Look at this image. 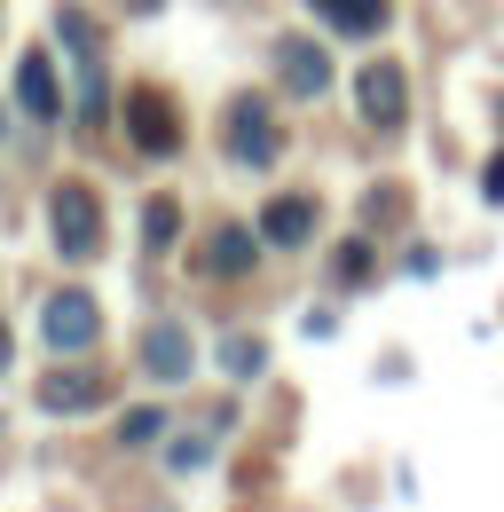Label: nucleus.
<instances>
[{"instance_id":"a211bd4d","label":"nucleus","mask_w":504,"mask_h":512,"mask_svg":"<svg viewBox=\"0 0 504 512\" xmlns=\"http://www.w3.org/2000/svg\"><path fill=\"white\" fill-rule=\"evenodd\" d=\"M481 197H489V205H504V150L489 158V182H481Z\"/></svg>"},{"instance_id":"0eeeda50","label":"nucleus","mask_w":504,"mask_h":512,"mask_svg":"<svg viewBox=\"0 0 504 512\" xmlns=\"http://www.w3.org/2000/svg\"><path fill=\"white\" fill-rule=\"evenodd\" d=\"M276 71H284V95H300V103H315L331 87V56L315 40H276Z\"/></svg>"},{"instance_id":"f03ea898","label":"nucleus","mask_w":504,"mask_h":512,"mask_svg":"<svg viewBox=\"0 0 504 512\" xmlns=\"http://www.w3.org/2000/svg\"><path fill=\"white\" fill-rule=\"evenodd\" d=\"M40 339H48L56 355H87V347L103 339V308H95V292H56V300L40 308Z\"/></svg>"},{"instance_id":"423d86ee","label":"nucleus","mask_w":504,"mask_h":512,"mask_svg":"<svg viewBox=\"0 0 504 512\" xmlns=\"http://www.w3.org/2000/svg\"><path fill=\"white\" fill-rule=\"evenodd\" d=\"M126 134H134V150H150V158H166V150L182 142V127H174V111H166L158 87H134V95H126Z\"/></svg>"},{"instance_id":"f3484780","label":"nucleus","mask_w":504,"mask_h":512,"mask_svg":"<svg viewBox=\"0 0 504 512\" xmlns=\"http://www.w3.org/2000/svg\"><path fill=\"white\" fill-rule=\"evenodd\" d=\"M331 268H339V284H355V276L371 268V245H339V260H331Z\"/></svg>"},{"instance_id":"9d476101","label":"nucleus","mask_w":504,"mask_h":512,"mask_svg":"<svg viewBox=\"0 0 504 512\" xmlns=\"http://www.w3.org/2000/svg\"><path fill=\"white\" fill-rule=\"evenodd\" d=\"M260 237H268L276 253L308 245V237H315V197H268V213H260Z\"/></svg>"},{"instance_id":"aec40b11","label":"nucleus","mask_w":504,"mask_h":512,"mask_svg":"<svg viewBox=\"0 0 504 512\" xmlns=\"http://www.w3.org/2000/svg\"><path fill=\"white\" fill-rule=\"evenodd\" d=\"M126 8H142V16H150V8H158V0H126Z\"/></svg>"},{"instance_id":"ddd939ff","label":"nucleus","mask_w":504,"mask_h":512,"mask_svg":"<svg viewBox=\"0 0 504 512\" xmlns=\"http://www.w3.org/2000/svg\"><path fill=\"white\" fill-rule=\"evenodd\" d=\"M221 371H229V379H260V371H268V347H260V339H245V331H237V339L221 347Z\"/></svg>"},{"instance_id":"6e6552de","label":"nucleus","mask_w":504,"mask_h":512,"mask_svg":"<svg viewBox=\"0 0 504 512\" xmlns=\"http://www.w3.org/2000/svg\"><path fill=\"white\" fill-rule=\"evenodd\" d=\"M103 394H111V379H103V371H48V379H40V410L79 418V410H95Z\"/></svg>"},{"instance_id":"7ed1b4c3","label":"nucleus","mask_w":504,"mask_h":512,"mask_svg":"<svg viewBox=\"0 0 504 512\" xmlns=\"http://www.w3.org/2000/svg\"><path fill=\"white\" fill-rule=\"evenodd\" d=\"M142 371L166 379V386H182L189 371H197V339H189L182 316H158L150 331H142Z\"/></svg>"},{"instance_id":"1a4fd4ad","label":"nucleus","mask_w":504,"mask_h":512,"mask_svg":"<svg viewBox=\"0 0 504 512\" xmlns=\"http://www.w3.org/2000/svg\"><path fill=\"white\" fill-rule=\"evenodd\" d=\"M16 103H24V119H40V127H48V119H63V87H56V64H48L40 48H32L24 64H16Z\"/></svg>"},{"instance_id":"9b49d317","label":"nucleus","mask_w":504,"mask_h":512,"mask_svg":"<svg viewBox=\"0 0 504 512\" xmlns=\"http://www.w3.org/2000/svg\"><path fill=\"white\" fill-rule=\"evenodd\" d=\"M308 8L331 32H347V40H371V32H386V16H394V0H308Z\"/></svg>"},{"instance_id":"f8f14e48","label":"nucleus","mask_w":504,"mask_h":512,"mask_svg":"<svg viewBox=\"0 0 504 512\" xmlns=\"http://www.w3.org/2000/svg\"><path fill=\"white\" fill-rule=\"evenodd\" d=\"M174 237H182V205H174V197H150V205H142V245L166 253Z\"/></svg>"},{"instance_id":"dca6fc26","label":"nucleus","mask_w":504,"mask_h":512,"mask_svg":"<svg viewBox=\"0 0 504 512\" xmlns=\"http://www.w3.org/2000/svg\"><path fill=\"white\" fill-rule=\"evenodd\" d=\"M166 457H174V465L189 473V465H205V457H213V434H182V442L166 449Z\"/></svg>"},{"instance_id":"f257e3e1","label":"nucleus","mask_w":504,"mask_h":512,"mask_svg":"<svg viewBox=\"0 0 504 512\" xmlns=\"http://www.w3.org/2000/svg\"><path fill=\"white\" fill-rule=\"evenodd\" d=\"M48 229H56V253L63 260H95V253H103V205H95V190L63 182V190L48 197Z\"/></svg>"},{"instance_id":"20e7f679","label":"nucleus","mask_w":504,"mask_h":512,"mask_svg":"<svg viewBox=\"0 0 504 512\" xmlns=\"http://www.w3.org/2000/svg\"><path fill=\"white\" fill-rule=\"evenodd\" d=\"M276 150H284V134L268 119V103H229V158L237 166H276Z\"/></svg>"},{"instance_id":"2eb2a0df","label":"nucleus","mask_w":504,"mask_h":512,"mask_svg":"<svg viewBox=\"0 0 504 512\" xmlns=\"http://www.w3.org/2000/svg\"><path fill=\"white\" fill-rule=\"evenodd\" d=\"M158 434H166V410H126V426H119V442H158Z\"/></svg>"},{"instance_id":"4468645a","label":"nucleus","mask_w":504,"mask_h":512,"mask_svg":"<svg viewBox=\"0 0 504 512\" xmlns=\"http://www.w3.org/2000/svg\"><path fill=\"white\" fill-rule=\"evenodd\" d=\"M205 260H213L221 276H237V268H252V237H245V229H213V253H205Z\"/></svg>"},{"instance_id":"6ab92c4d","label":"nucleus","mask_w":504,"mask_h":512,"mask_svg":"<svg viewBox=\"0 0 504 512\" xmlns=\"http://www.w3.org/2000/svg\"><path fill=\"white\" fill-rule=\"evenodd\" d=\"M8 355H16V347H8V323H0V371H8Z\"/></svg>"},{"instance_id":"39448f33","label":"nucleus","mask_w":504,"mask_h":512,"mask_svg":"<svg viewBox=\"0 0 504 512\" xmlns=\"http://www.w3.org/2000/svg\"><path fill=\"white\" fill-rule=\"evenodd\" d=\"M355 103H363L371 127H402V111H410V79H402V64H363Z\"/></svg>"}]
</instances>
